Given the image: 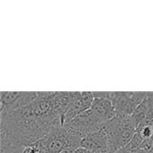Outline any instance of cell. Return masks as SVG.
I'll list each match as a JSON object with an SVG mask.
<instances>
[{"label":"cell","mask_w":153,"mask_h":153,"mask_svg":"<svg viewBox=\"0 0 153 153\" xmlns=\"http://www.w3.org/2000/svg\"><path fill=\"white\" fill-rule=\"evenodd\" d=\"M105 126L100 130L82 139L81 147L92 153H109Z\"/></svg>","instance_id":"5"},{"label":"cell","mask_w":153,"mask_h":153,"mask_svg":"<svg viewBox=\"0 0 153 153\" xmlns=\"http://www.w3.org/2000/svg\"><path fill=\"white\" fill-rule=\"evenodd\" d=\"M91 108L105 123L110 121L116 117L113 103L109 100L94 99Z\"/></svg>","instance_id":"7"},{"label":"cell","mask_w":153,"mask_h":153,"mask_svg":"<svg viewBox=\"0 0 153 153\" xmlns=\"http://www.w3.org/2000/svg\"><path fill=\"white\" fill-rule=\"evenodd\" d=\"M93 101H94V96L91 91H82V92L78 91L77 96L74 99L66 114L65 115L64 126L69 124L79 115L90 109L91 108Z\"/></svg>","instance_id":"3"},{"label":"cell","mask_w":153,"mask_h":153,"mask_svg":"<svg viewBox=\"0 0 153 153\" xmlns=\"http://www.w3.org/2000/svg\"><path fill=\"white\" fill-rule=\"evenodd\" d=\"M76 150L77 149L76 148H74V147H67L65 150H63L60 153H74Z\"/></svg>","instance_id":"12"},{"label":"cell","mask_w":153,"mask_h":153,"mask_svg":"<svg viewBox=\"0 0 153 153\" xmlns=\"http://www.w3.org/2000/svg\"><path fill=\"white\" fill-rule=\"evenodd\" d=\"M106 125L91 108L82 113L69 124L64 126V129L72 135L81 139L100 130Z\"/></svg>","instance_id":"2"},{"label":"cell","mask_w":153,"mask_h":153,"mask_svg":"<svg viewBox=\"0 0 153 153\" xmlns=\"http://www.w3.org/2000/svg\"><path fill=\"white\" fill-rule=\"evenodd\" d=\"M23 153H46V140L45 137L25 146Z\"/></svg>","instance_id":"10"},{"label":"cell","mask_w":153,"mask_h":153,"mask_svg":"<svg viewBox=\"0 0 153 153\" xmlns=\"http://www.w3.org/2000/svg\"><path fill=\"white\" fill-rule=\"evenodd\" d=\"M137 153H153V152H147V151H144V150H140Z\"/></svg>","instance_id":"14"},{"label":"cell","mask_w":153,"mask_h":153,"mask_svg":"<svg viewBox=\"0 0 153 153\" xmlns=\"http://www.w3.org/2000/svg\"><path fill=\"white\" fill-rule=\"evenodd\" d=\"M112 103L115 108L116 116L117 117L132 116L136 108L130 99L128 91H115Z\"/></svg>","instance_id":"6"},{"label":"cell","mask_w":153,"mask_h":153,"mask_svg":"<svg viewBox=\"0 0 153 153\" xmlns=\"http://www.w3.org/2000/svg\"><path fill=\"white\" fill-rule=\"evenodd\" d=\"M132 117L136 125V129L153 126V92H148L144 100L135 108Z\"/></svg>","instance_id":"4"},{"label":"cell","mask_w":153,"mask_h":153,"mask_svg":"<svg viewBox=\"0 0 153 153\" xmlns=\"http://www.w3.org/2000/svg\"><path fill=\"white\" fill-rule=\"evenodd\" d=\"M22 91H2L1 92V110L12 108L19 100Z\"/></svg>","instance_id":"9"},{"label":"cell","mask_w":153,"mask_h":153,"mask_svg":"<svg viewBox=\"0 0 153 153\" xmlns=\"http://www.w3.org/2000/svg\"><path fill=\"white\" fill-rule=\"evenodd\" d=\"M0 153H23L25 146L12 136L0 131Z\"/></svg>","instance_id":"8"},{"label":"cell","mask_w":153,"mask_h":153,"mask_svg":"<svg viewBox=\"0 0 153 153\" xmlns=\"http://www.w3.org/2000/svg\"><path fill=\"white\" fill-rule=\"evenodd\" d=\"M136 132H138L141 134V136L144 141L149 140L153 136V126H145L140 127L136 129Z\"/></svg>","instance_id":"11"},{"label":"cell","mask_w":153,"mask_h":153,"mask_svg":"<svg viewBox=\"0 0 153 153\" xmlns=\"http://www.w3.org/2000/svg\"><path fill=\"white\" fill-rule=\"evenodd\" d=\"M74 153H92L91 152H90V151H88V150H86V149H84V148H82V147H80V148H78L76 151H75V152Z\"/></svg>","instance_id":"13"},{"label":"cell","mask_w":153,"mask_h":153,"mask_svg":"<svg viewBox=\"0 0 153 153\" xmlns=\"http://www.w3.org/2000/svg\"><path fill=\"white\" fill-rule=\"evenodd\" d=\"M105 130L108 152L115 153L131 142L136 133V125L132 116H116L113 119L106 123Z\"/></svg>","instance_id":"1"}]
</instances>
